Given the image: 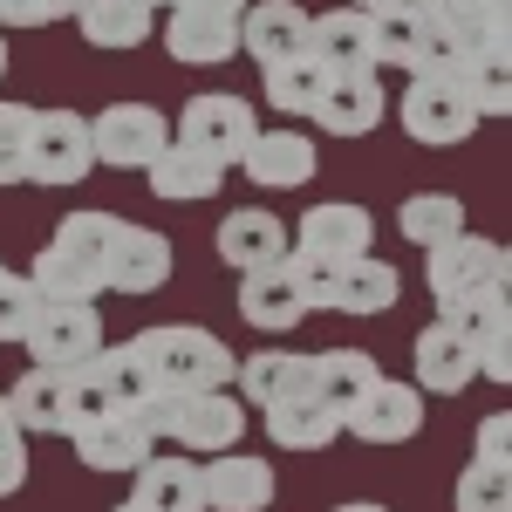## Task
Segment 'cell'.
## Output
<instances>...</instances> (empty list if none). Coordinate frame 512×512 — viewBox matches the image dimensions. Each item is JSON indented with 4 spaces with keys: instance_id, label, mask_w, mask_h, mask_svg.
<instances>
[{
    "instance_id": "obj_38",
    "label": "cell",
    "mask_w": 512,
    "mask_h": 512,
    "mask_svg": "<svg viewBox=\"0 0 512 512\" xmlns=\"http://www.w3.org/2000/svg\"><path fill=\"white\" fill-rule=\"evenodd\" d=\"M444 21L465 41H492L506 35V0H444Z\"/></svg>"
},
{
    "instance_id": "obj_10",
    "label": "cell",
    "mask_w": 512,
    "mask_h": 512,
    "mask_svg": "<svg viewBox=\"0 0 512 512\" xmlns=\"http://www.w3.org/2000/svg\"><path fill=\"white\" fill-rule=\"evenodd\" d=\"M369 239H376V219L349 205V198H328V205H308L301 212V226L287 239V260H301V267H349L369 253Z\"/></svg>"
},
{
    "instance_id": "obj_24",
    "label": "cell",
    "mask_w": 512,
    "mask_h": 512,
    "mask_svg": "<svg viewBox=\"0 0 512 512\" xmlns=\"http://www.w3.org/2000/svg\"><path fill=\"white\" fill-rule=\"evenodd\" d=\"M301 315H308V301H301V280L287 274V260L280 267H260V274H239V321L246 328L287 335Z\"/></svg>"
},
{
    "instance_id": "obj_2",
    "label": "cell",
    "mask_w": 512,
    "mask_h": 512,
    "mask_svg": "<svg viewBox=\"0 0 512 512\" xmlns=\"http://www.w3.org/2000/svg\"><path fill=\"white\" fill-rule=\"evenodd\" d=\"M144 431L171 437L178 451H198V458H219V451H239L246 437V403L233 390H198V396H151L144 410Z\"/></svg>"
},
{
    "instance_id": "obj_4",
    "label": "cell",
    "mask_w": 512,
    "mask_h": 512,
    "mask_svg": "<svg viewBox=\"0 0 512 512\" xmlns=\"http://www.w3.org/2000/svg\"><path fill=\"white\" fill-rule=\"evenodd\" d=\"M287 274L301 280L308 315L315 308H328V315H390L403 301V274L390 260H376V253H362L349 267H301V260H287Z\"/></svg>"
},
{
    "instance_id": "obj_14",
    "label": "cell",
    "mask_w": 512,
    "mask_h": 512,
    "mask_svg": "<svg viewBox=\"0 0 512 512\" xmlns=\"http://www.w3.org/2000/svg\"><path fill=\"white\" fill-rule=\"evenodd\" d=\"M0 396H7V417H14L21 437L76 431V376H62V369H28V376H14V390H0Z\"/></svg>"
},
{
    "instance_id": "obj_6",
    "label": "cell",
    "mask_w": 512,
    "mask_h": 512,
    "mask_svg": "<svg viewBox=\"0 0 512 512\" xmlns=\"http://www.w3.org/2000/svg\"><path fill=\"white\" fill-rule=\"evenodd\" d=\"M239 14L246 0H171L164 7V48L185 69H219L239 55Z\"/></svg>"
},
{
    "instance_id": "obj_43",
    "label": "cell",
    "mask_w": 512,
    "mask_h": 512,
    "mask_svg": "<svg viewBox=\"0 0 512 512\" xmlns=\"http://www.w3.org/2000/svg\"><path fill=\"white\" fill-rule=\"evenodd\" d=\"M335 512H390V506H376V499H355V506H335Z\"/></svg>"
},
{
    "instance_id": "obj_3",
    "label": "cell",
    "mask_w": 512,
    "mask_h": 512,
    "mask_svg": "<svg viewBox=\"0 0 512 512\" xmlns=\"http://www.w3.org/2000/svg\"><path fill=\"white\" fill-rule=\"evenodd\" d=\"M512 280V260L499 239H478V233H458L424 253V287H431L437 315L451 308H472V301H499Z\"/></svg>"
},
{
    "instance_id": "obj_28",
    "label": "cell",
    "mask_w": 512,
    "mask_h": 512,
    "mask_svg": "<svg viewBox=\"0 0 512 512\" xmlns=\"http://www.w3.org/2000/svg\"><path fill=\"white\" fill-rule=\"evenodd\" d=\"M376 376H383V362H376L369 349H328V355H308V396H315V403H328L335 417H342V410H355V396L369 390Z\"/></svg>"
},
{
    "instance_id": "obj_33",
    "label": "cell",
    "mask_w": 512,
    "mask_h": 512,
    "mask_svg": "<svg viewBox=\"0 0 512 512\" xmlns=\"http://www.w3.org/2000/svg\"><path fill=\"white\" fill-rule=\"evenodd\" d=\"M396 233L410 239V246H444V239H458L465 233V205L451 192H417V198H403V212H396Z\"/></svg>"
},
{
    "instance_id": "obj_23",
    "label": "cell",
    "mask_w": 512,
    "mask_h": 512,
    "mask_svg": "<svg viewBox=\"0 0 512 512\" xmlns=\"http://www.w3.org/2000/svg\"><path fill=\"white\" fill-rule=\"evenodd\" d=\"M219 260L239 267V274H260V267H280L287 260V226H280L274 212H253V205H239L219 219Z\"/></svg>"
},
{
    "instance_id": "obj_22",
    "label": "cell",
    "mask_w": 512,
    "mask_h": 512,
    "mask_svg": "<svg viewBox=\"0 0 512 512\" xmlns=\"http://www.w3.org/2000/svg\"><path fill=\"white\" fill-rule=\"evenodd\" d=\"M383 110H390V96H383L376 76H328L308 117H315L321 130H335V137H369V130L383 123Z\"/></svg>"
},
{
    "instance_id": "obj_21",
    "label": "cell",
    "mask_w": 512,
    "mask_h": 512,
    "mask_svg": "<svg viewBox=\"0 0 512 512\" xmlns=\"http://www.w3.org/2000/svg\"><path fill=\"white\" fill-rule=\"evenodd\" d=\"M410 369H417V390H431V396H458V390H472V376H478V355L472 342L451 328V321H431L417 342H410Z\"/></svg>"
},
{
    "instance_id": "obj_13",
    "label": "cell",
    "mask_w": 512,
    "mask_h": 512,
    "mask_svg": "<svg viewBox=\"0 0 512 512\" xmlns=\"http://www.w3.org/2000/svg\"><path fill=\"white\" fill-rule=\"evenodd\" d=\"M417 431H424V390L396 376H376L355 396V410H342V437H362V444H410Z\"/></svg>"
},
{
    "instance_id": "obj_35",
    "label": "cell",
    "mask_w": 512,
    "mask_h": 512,
    "mask_svg": "<svg viewBox=\"0 0 512 512\" xmlns=\"http://www.w3.org/2000/svg\"><path fill=\"white\" fill-rule=\"evenodd\" d=\"M117 212H69L62 226H55V246L62 253H76L82 267H96L103 274V260H110V239H117Z\"/></svg>"
},
{
    "instance_id": "obj_36",
    "label": "cell",
    "mask_w": 512,
    "mask_h": 512,
    "mask_svg": "<svg viewBox=\"0 0 512 512\" xmlns=\"http://www.w3.org/2000/svg\"><path fill=\"white\" fill-rule=\"evenodd\" d=\"M458 512H512V472L472 458V465L458 472Z\"/></svg>"
},
{
    "instance_id": "obj_45",
    "label": "cell",
    "mask_w": 512,
    "mask_h": 512,
    "mask_svg": "<svg viewBox=\"0 0 512 512\" xmlns=\"http://www.w3.org/2000/svg\"><path fill=\"white\" fill-rule=\"evenodd\" d=\"M342 7H362V14H369V7H376V0H342Z\"/></svg>"
},
{
    "instance_id": "obj_12",
    "label": "cell",
    "mask_w": 512,
    "mask_h": 512,
    "mask_svg": "<svg viewBox=\"0 0 512 512\" xmlns=\"http://www.w3.org/2000/svg\"><path fill=\"white\" fill-rule=\"evenodd\" d=\"M171 144V117L151 103H110L89 117V151L96 164H117V171H144Z\"/></svg>"
},
{
    "instance_id": "obj_25",
    "label": "cell",
    "mask_w": 512,
    "mask_h": 512,
    "mask_svg": "<svg viewBox=\"0 0 512 512\" xmlns=\"http://www.w3.org/2000/svg\"><path fill=\"white\" fill-rule=\"evenodd\" d=\"M233 383H239V403H253V410L294 403V396H308V355H294V349H253L233 369Z\"/></svg>"
},
{
    "instance_id": "obj_32",
    "label": "cell",
    "mask_w": 512,
    "mask_h": 512,
    "mask_svg": "<svg viewBox=\"0 0 512 512\" xmlns=\"http://www.w3.org/2000/svg\"><path fill=\"white\" fill-rule=\"evenodd\" d=\"M28 287H35L41 301H96V294H103V274L82 267L76 253H62V246L48 239L35 253V267H28Z\"/></svg>"
},
{
    "instance_id": "obj_8",
    "label": "cell",
    "mask_w": 512,
    "mask_h": 512,
    "mask_svg": "<svg viewBox=\"0 0 512 512\" xmlns=\"http://www.w3.org/2000/svg\"><path fill=\"white\" fill-rule=\"evenodd\" d=\"M21 342H28V369H62V376H76V369H89L96 349H103V315H96V301H41Z\"/></svg>"
},
{
    "instance_id": "obj_7",
    "label": "cell",
    "mask_w": 512,
    "mask_h": 512,
    "mask_svg": "<svg viewBox=\"0 0 512 512\" xmlns=\"http://www.w3.org/2000/svg\"><path fill=\"white\" fill-rule=\"evenodd\" d=\"M396 117H403V130L417 137V144H431V151H444V144H465L478 123V103L472 89L458 76H437V69H417L410 76V89H403V103H396Z\"/></svg>"
},
{
    "instance_id": "obj_37",
    "label": "cell",
    "mask_w": 512,
    "mask_h": 512,
    "mask_svg": "<svg viewBox=\"0 0 512 512\" xmlns=\"http://www.w3.org/2000/svg\"><path fill=\"white\" fill-rule=\"evenodd\" d=\"M28 117L21 103H0V185H28Z\"/></svg>"
},
{
    "instance_id": "obj_5",
    "label": "cell",
    "mask_w": 512,
    "mask_h": 512,
    "mask_svg": "<svg viewBox=\"0 0 512 512\" xmlns=\"http://www.w3.org/2000/svg\"><path fill=\"white\" fill-rule=\"evenodd\" d=\"M451 41V21H444V0H376L369 7V55L376 69H431Z\"/></svg>"
},
{
    "instance_id": "obj_11",
    "label": "cell",
    "mask_w": 512,
    "mask_h": 512,
    "mask_svg": "<svg viewBox=\"0 0 512 512\" xmlns=\"http://www.w3.org/2000/svg\"><path fill=\"white\" fill-rule=\"evenodd\" d=\"M89 117L82 110H35L28 117V185H82L89 178Z\"/></svg>"
},
{
    "instance_id": "obj_34",
    "label": "cell",
    "mask_w": 512,
    "mask_h": 512,
    "mask_svg": "<svg viewBox=\"0 0 512 512\" xmlns=\"http://www.w3.org/2000/svg\"><path fill=\"white\" fill-rule=\"evenodd\" d=\"M321 82H328V69H321L315 55L274 62V69H267V110H280V117H308L315 96H321Z\"/></svg>"
},
{
    "instance_id": "obj_44",
    "label": "cell",
    "mask_w": 512,
    "mask_h": 512,
    "mask_svg": "<svg viewBox=\"0 0 512 512\" xmlns=\"http://www.w3.org/2000/svg\"><path fill=\"white\" fill-rule=\"evenodd\" d=\"M0 76H7V35H0Z\"/></svg>"
},
{
    "instance_id": "obj_40",
    "label": "cell",
    "mask_w": 512,
    "mask_h": 512,
    "mask_svg": "<svg viewBox=\"0 0 512 512\" xmlns=\"http://www.w3.org/2000/svg\"><path fill=\"white\" fill-rule=\"evenodd\" d=\"M28 485V437L14 431V417H7V396H0V499H14Z\"/></svg>"
},
{
    "instance_id": "obj_9",
    "label": "cell",
    "mask_w": 512,
    "mask_h": 512,
    "mask_svg": "<svg viewBox=\"0 0 512 512\" xmlns=\"http://www.w3.org/2000/svg\"><path fill=\"white\" fill-rule=\"evenodd\" d=\"M253 103L246 96H226V89H205V96H192L185 110H178V123H171V137L178 144H192L198 158H212L219 171H233L239 158H246V144H253Z\"/></svg>"
},
{
    "instance_id": "obj_27",
    "label": "cell",
    "mask_w": 512,
    "mask_h": 512,
    "mask_svg": "<svg viewBox=\"0 0 512 512\" xmlns=\"http://www.w3.org/2000/svg\"><path fill=\"white\" fill-rule=\"evenodd\" d=\"M82 28L89 48H144V41L158 35V7H144V0H76V14H69Z\"/></svg>"
},
{
    "instance_id": "obj_19",
    "label": "cell",
    "mask_w": 512,
    "mask_h": 512,
    "mask_svg": "<svg viewBox=\"0 0 512 512\" xmlns=\"http://www.w3.org/2000/svg\"><path fill=\"white\" fill-rule=\"evenodd\" d=\"M239 171L253 185H267V192H301L321 171V158H315V144H308V130H253Z\"/></svg>"
},
{
    "instance_id": "obj_30",
    "label": "cell",
    "mask_w": 512,
    "mask_h": 512,
    "mask_svg": "<svg viewBox=\"0 0 512 512\" xmlns=\"http://www.w3.org/2000/svg\"><path fill=\"white\" fill-rule=\"evenodd\" d=\"M267 417V437H274L280 451H328L335 437H342V417L315 403V396H294V403H274V410H260Z\"/></svg>"
},
{
    "instance_id": "obj_29",
    "label": "cell",
    "mask_w": 512,
    "mask_h": 512,
    "mask_svg": "<svg viewBox=\"0 0 512 512\" xmlns=\"http://www.w3.org/2000/svg\"><path fill=\"white\" fill-rule=\"evenodd\" d=\"M144 178H151V192L171 198V205H198V198H212L219 185H226V171H219L212 158H198L192 144H178V137L144 164Z\"/></svg>"
},
{
    "instance_id": "obj_17",
    "label": "cell",
    "mask_w": 512,
    "mask_h": 512,
    "mask_svg": "<svg viewBox=\"0 0 512 512\" xmlns=\"http://www.w3.org/2000/svg\"><path fill=\"white\" fill-rule=\"evenodd\" d=\"M198 492L205 512H267L274 506V465L267 458H246V451H219L198 465Z\"/></svg>"
},
{
    "instance_id": "obj_31",
    "label": "cell",
    "mask_w": 512,
    "mask_h": 512,
    "mask_svg": "<svg viewBox=\"0 0 512 512\" xmlns=\"http://www.w3.org/2000/svg\"><path fill=\"white\" fill-rule=\"evenodd\" d=\"M89 376H96V390H103V403H110V410H144L151 396H164L158 383H151V369L137 362V349H130V342H123V349H110V342H103V349H96V362H89Z\"/></svg>"
},
{
    "instance_id": "obj_46",
    "label": "cell",
    "mask_w": 512,
    "mask_h": 512,
    "mask_svg": "<svg viewBox=\"0 0 512 512\" xmlns=\"http://www.w3.org/2000/svg\"><path fill=\"white\" fill-rule=\"evenodd\" d=\"M144 7H171V0H144Z\"/></svg>"
},
{
    "instance_id": "obj_26",
    "label": "cell",
    "mask_w": 512,
    "mask_h": 512,
    "mask_svg": "<svg viewBox=\"0 0 512 512\" xmlns=\"http://www.w3.org/2000/svg\"><path fill=\"white\" fill-rule=\"evenodd\" d=\"M130 506L137 512H205V492H198V465L192 458H144L130 472Z\"/></svg>"
},
{
    "instance_id": "obj_39",
    "label": "cell",
    "mask_w": 512,
    "mask_h": 512,
    "mask_svg": "<svg viewBox=\"0 0 512 512\" xmlns=\"http://www.w3.org/2000/svg\"><path fill=\"white\" fill-rule=\"evenodd\" d=\"M41 294L28 287V274H7L0 267V342H21L28 335V321H35Z\"/></svg>"
},
{
    "instance_id": "obj_15",
    "label": "cell",
    "mask_w": 512,
    "mask_h": 512,
    "mask_svg": "<svg viewBox=\"0 0 512 512\" xmlns=\"http://www.w3.org/2000/svg\"><path fill=\"white\" fill-rule=\"evenodd\" d=\"M171 239L158 226H130L123 219L117 239H110V260H103V294H158L171 280Z\"/></svg>"
},
{
    "instance_id": "obj_16",
    "label": "cell",
    "mask_w": 512,
    "mask_h": 512,
    "mask_svg": "<svg viewBox=\"0 0 512 512\" xmlns=\"http://www.w3.org/2000/svg\"><path fill=\"white\" fill-rule=\"evenodd\" d=\"M69 444H76V458L89 472H137V465L158 451V437L144 431L137 410H103V417H89V424L69 431Z\"/></svg>"
},
{
    "instance_id": "obj_41",
    "label": "cell",
    "mask_w": 512,
    "mask_h": 512,
    "mask_svg": "<svg viewBox=\"0 0 512 512\" xmlns=\"http://www.w3.org/2000/svg\"><path fill=\"white\" fill-rule=\"evenodd\" d=\"M62 14H76V0H0V28H48Z\"/></svg>"
},
{
    "instance_id": "obj_18",
    "label": "cell",
    "mask_w": 512,
    "mask_h": 512,
    "mask_svg": "<svg viewBox=\"0 0 512 512\" xmlns=\"http://www.w3.org/2000/svg\"><path fill=\"white\" fill-rule=\"evenodd\" d=\"M239 48H246L260 69L308 55V7H301V0H253V7L239 14Z\"/></svg>"
},
{
    "instance_id": "obj_42",
    "label": "cell",
    "mask_w": 512,
    "mask_h": 512,
    "mask_svg": "<svg viewBox=\"0 0 512 512\" xmlns=\"http://www.w3.org/2000/svg\"><path fill=\"white\" fill-rule=\"evenodd\" d=\"M506 444H512V417H506V410H492V417L478 424V465H506V472H512Z\"/></svg>"
},
{
    "instance_id": "obj_1",
    "label": "cell",
    "mask_w": 512,
    "mask_h": 512,
    "mask_svg": "<svg viewBox=\"0 0 512 512\" xmlns=\"http://www.w3.org/2000/svg\"><path fill=\"white\" fill-rule=\"evenodd\" d=\"M137 362L151 369V383L164 396H198V390H233V349L212 335V328H192V321H158L144 335H130Z\"/></svg>"
},
{
    "instance_id": "obj_20",
    "label": "cell",
    "mask_w": 512,
    "mask_h": 512,
    "mask_svg": "<svg viewBox=\"0 0 512 512\" xmlns=\"http://www.w3.org/2000/svg\"><path fill=\"white\" fill-rule=\"evenodd\" d=\"M308 55H315L328 76H376V55H369V14H362V7L308 14Z\"/></svg>"
},
{
    "instance_id": "obj_47",
    "label": "cell",
    "mask_w": 512,
    "mask_h": 512,
    "mask_svg": "<svg viewBox=\"0 0 512 512\" xmlns=\"http://www.w3.org/2000/svg\"><path fill=\"white\" fill-rule=\"evenodd\" d=\"M117 512H137V506H117Z\"/></svg>"
}]
</instances>
